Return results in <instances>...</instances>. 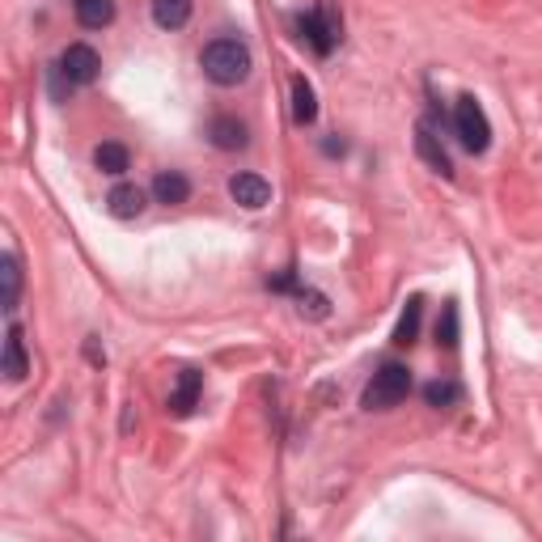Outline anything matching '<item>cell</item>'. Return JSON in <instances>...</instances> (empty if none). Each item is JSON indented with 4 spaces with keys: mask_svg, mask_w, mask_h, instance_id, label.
I'll return each instance as SVG.
<instances>
[{
    "mask_svg": "<svg viewBox=\"0 0 542 542\" xmlns=\"http://www.w3.org/2000/svg\"><path fill=\"white\" fill-rule=\"evenodd\" d=\"M200 68L212 85L221 89H233L250 77V68H255V56H250V47L242 39H212L200 56Z\"/></svg>",
    "mask_w": 542,
    "mask_h": 542,
    "instance_id": "cell-1",
    "label": "cell"
},
{
    "mask_svg": "<svg viewBox=\"0 0 542 542\" xmlns=\"http://www.w3.org/2000/svg\"><path fill=\"white\" fill-rule=\"evenodd\" d=\"M411 394V369L399 360H386L382 369L373 373V382L365 386V411H390L399 407Z\"/></svg>",
    "mask_w": 542,
    "mask_h": 542,
    "instance_id": "cell-2",
    "label": "cell"
},
{
    "mask_svg": "<svg viewBox=\"0 0 542 542\" xmlns=\"http://www.w3.org/2000/svg\"><path fill=\"white\" fill-rule=\"evenodd\" d=\"M454 132L466 144V153H487V144H492V123H487L479 98L462 94L454 102Z\"/></svg>",
    "mask_w": 542,
    "mask_h": 542,
    "instance_id": "cell-3",
    "label": "cell"
},
{
    "mask_svg": "<svg viewBox=\"0 0 542 542\" xmlns=\"http://www.w3.org/2000/svg\"><path fill=\"white\" fill-rule=\"evenodd\" d=\"M297 30H301V39L318 51V56H331L335 43H339V34H343L339 13L327 5V0H322V5H314L310 13H301V17H297Z\"/></svg>",
    "mask_w": 542,
    "mask_h": 542,
    "instance_id": "cell-4",
    "label": "cell"
},
{
    "mask_svg": "<svg viewBox=\"0 0 542 542\" xmlns=\"http://www.w3.org/2000/svg\"><path fill=\"white\" fill-rule=\"evenodd\" d=\"M60 68H64V77L72 85H94L98 72H102V56L89 43H72V47H64Z\"/></svg>",
    "mask_w": 542,
    "mask_h": 542,
    "instance_id": "cell-5",
    "label": "cell"
},
{
    "mask_svg": "<svg viewBox=\"0 0 542 542\" xmlns=\"http://www.w3.org/2000/svg\"><path fill=\"white\" fill-rule=\"evenodd\" d=\"M229 195H233V200H238L242 208L259 212V208L271 204V183H267V178H259V174H233V178H229Z\"/></svg>",
    "mask_w": 542,
    "mask_h": 542,
    "instance_id": "cell-6",
    "label": "cell"
},
{
    "mask_svg": "<svg viewBox=\"0 0 542 542\" xmlns=\"http://www.w3.org/2000/svg\"><path fill=\"white\" fill-rule=\"evenodd\" d=\"M415 149H420V157H424L441 178L454 174V161H449L445 144H441V136H437V128H432V123H420V128H415Z\"/></svg>",
    "mask_w": 542,
    "mask_h": 542,
    "instance_id": "cell-7",
    "label": "cell"
},
{
    "mask_svg": "<svg viewBox=\"0 0 542 542\" xmlns=\"http://www.w3.org/2000/svg\"><path fill=\"white\" fill-rule=\"evenodd\" d=\"M208 136H212V144H216L221 153H238V149H246V144H250L246 123L233 119V115H216L212 128H208Z\"/></svg>",
    "mask_w": 542,
    "mask_h": 542,
    "instance_id": "cell-8",
    "label": "cell"
},
{
    "mask_svg": "<svg viewBox=\"0 0 542 542\" xmlns=\"http://www.w3.org/2000/svg\"><path fill=\"white\" fill-rule=\"evenodd\" d=\"M200 394H204V373L183 369V373H178L174 394H170V411L174 415H191L195 407H200Z\"/></svg>",
    "mask_w": 542,
    "mask_h": 542,
    "instance_id": "cell-9",
    "label": "cell"
},
{
    "mask_svg": "<svg viewBox=\"0 0 542 542\" xmlns=\"http://www.w3.org/2000/svg\"><path fill=\"white\" fill-rule=\"evenodd\" d=\"M106 212H111L115 221H136V216L144 212V191L136 183L111 187V195H106Z\"/></svg>",
    "mask_w": 542,
    "mask_h": 542,
    "instance_id": "cell-10",
    "label": "cell"
},
{
    "mask_svg": "<svg viewBox=\"0 0 542 542\" xmlns=\"http://www.w3.org/2000/svg\"><path fill=\"white\" fill-rule=\"evenodd\" d=\"M26 373H30L26 339H22V327H17V322H9V331H5V377H9V382H22Z\"/></svg>",
    "mask_w": 542,
    "mask_h": 542,
    "instance_id": "cell-11",
    "label": "cell"
},
{
    "mask_svg": "<svg viewBox=\"0 0 542 542\" xmlns=\"http://www.w3.org/2000/svg\"><path fill=\"white\" fill-rule=\"evenodd\" d=\"M187 195H191L187 174L161 170V174L153 178V200H157V204H187Z\"/></svg>",
    "mask_w": 542,
    "mask_h": 542,
    "instance_id": "cell-12",
    "label": "cell"
},
{
    "mask_svg": "<svg viewBox=\"0 0 542 542\" xmlns=\"http://www.w3.org/2000/svg\"><path fill=\"white\" fill-rule=\"evenodd\" d=\"M72 13L85 30H102L115 22V0H72Z\"/></svg>",
    "mask_w": 542,
    "mask_h": 542,
    "instance_id": "cell-13",
    "label": "cell"
},
{
    "mask_svg": "<svg viewBox=\"0 0 542 542\" xmlns=\"http://www.w3.org/2000/svg\"><path fill=\"white\" fill-rule=\"evenodd\" d=\"M94 166L102 170V174H128V166H132V153H128V144H119V140H102L98 149H94Z\"/></svg>",
    "mask_w": 542,
    "mask_h": 542,
    "instance_id": "cell-14",
    "label": "cell"
},
{
    "mask_svg": "<svg viewBox=\"0 0 542 542\" xmlns=\"http://www.w3.org/2000/svg\"><path fill=\"white\" fill-rule=\"evenodd\" d=\"M318 119V102H314V85L305 77H293V123L297 128H310Z\"/></svg>",
    "mask_w": 542,
    "mask_h": 542,
    "instance_id": "cell-15",
    "label": "cell"
},
{
    "mask_svg": "<svg viewBox=\"0 0 542 542\" xmlns=\"http://www.w3.org/2000/svg\"><path fill=\"white\" fill-rule=\"evenodd\" d=\"M153 22L161 30H183L191 22V0H153Z\"/></svg>",
    "mask_w": 542,
    "mask_h": 542,
    "instance_id": "cell-16",
    "label": "cell"
},
{
    "mask_svg": "<svg viewBox=\"0 0 542 542\" xmlns=\"http://www.w3.org/2000/svg\"><path fill=\"white\" fill-rule=\"evenodd\" d=\"M0 280H5V297H0V305H5V314H13L17 297H22V263H17V255L0 259Z\"/></svg>",
    "mask_w": 542,
    "mask_h": 542,
    "instance_id": "cell-17",
    "label": "cell"
},
{
    "mask_svg": "<svg viewBox=\"0 0 542 542\" xmlns=\"http://www.w3.org/2000/svg\"><path fill=\"white\" fill-rule=\"evenodd\" d=\"M420 314H424V301L411 297L403 318H399V327H394V343H399V348H407V343H415V335H420Z\"/></svg>",
    "mask_w": 542,
    "mask_h": 542,
    "instance_id": "cell-18",
    "label": "cell"
},
{
    "mask_svg": "<svg viewBox=\"0 0 542 542\" xmlns=\"http://www.w3.org/2000/svg\"><path fill=\"white\" fill-rule=\"evenodd\" d=\"M458 399H462V386L449 382V377H445V382H428L424 386V403L428 407H449V403H458Z\"/></svg>",
    "mask_w": 542,
    "mask_h": 542,
    "instance_id": "cell-19",
    "label": "cell"
},
{
    "mask_svg": "<svg viewBox=\"0 0 542 542\" xmlns=\"http://www.w3.org/2000/svg\"><path fill=\"white\" fill-rule=\"evenodd\" d=\"M297 310L305 318H327L331 314V301L318 293V288H297Z\"/></svg>",
    "mask_w": 542,
    "mask_h": 542,
    "instance_id": "cell-20",
    "label": "cell"
},
{
    "mask_svg": "<svg viewBox=\"0 0 542 542\" xmlns=\"http://www.w3.org/2000/svg\"><path fill=\"white\" fill-rule=\"evenodd\" d=\"M437 343H445V348H458V305L454 301H445V310H441Z\"/></svg>",
    "mask_w": 542,
    "mask_h": 542,
    "instance_id": "cell-21",
    "label": "cell"
},
{
    "mask_svg": "<svg viewBox=\"0 0 542 542\" xmlns=\"http://www.w3.org/2000/svg\"><path fill=\"white\" fill-rule=\"evenodd\" d=\"M271 288H276V293H288V288H297V267H284L276 280H267Z\"/></svg>",
    "mask_w": 542,
    "mask_h": 542,
    "instance_id": "cell-22",
    "label": "cell"
},
{
    "mask_svg": "<svg viewBox=\"0 0 542 542\" xmlns=\"http://www.w3.org/2000/svg\"><path fill=\"white\" fill-rule=\"evenodd\" d=\"M322 153H331V157L343 153V140H322Z\"/></svg>",
    "mask_w": 542,
    "mask_h": 542,
    "instance_id": "cell-23",
    "label": "cell"
}]
</instances>
